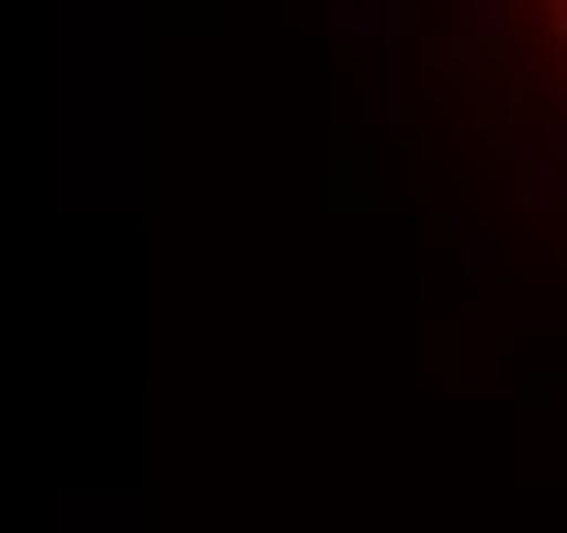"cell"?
<instances>
[{"mask_svg": "<svg viewBox=\"0 0 567 533\" xmlns=\"http://www.w3.org/2000/svg\"><path fill=\"white\" fill-rule=\"evenodd\" d=\"M534 12H545V34H556V58H567V0H534Z\"/></svg>", "mask_w": 567, "mask_h": 533, "instance_id": "1", "label": "cell"}]
</instances>
